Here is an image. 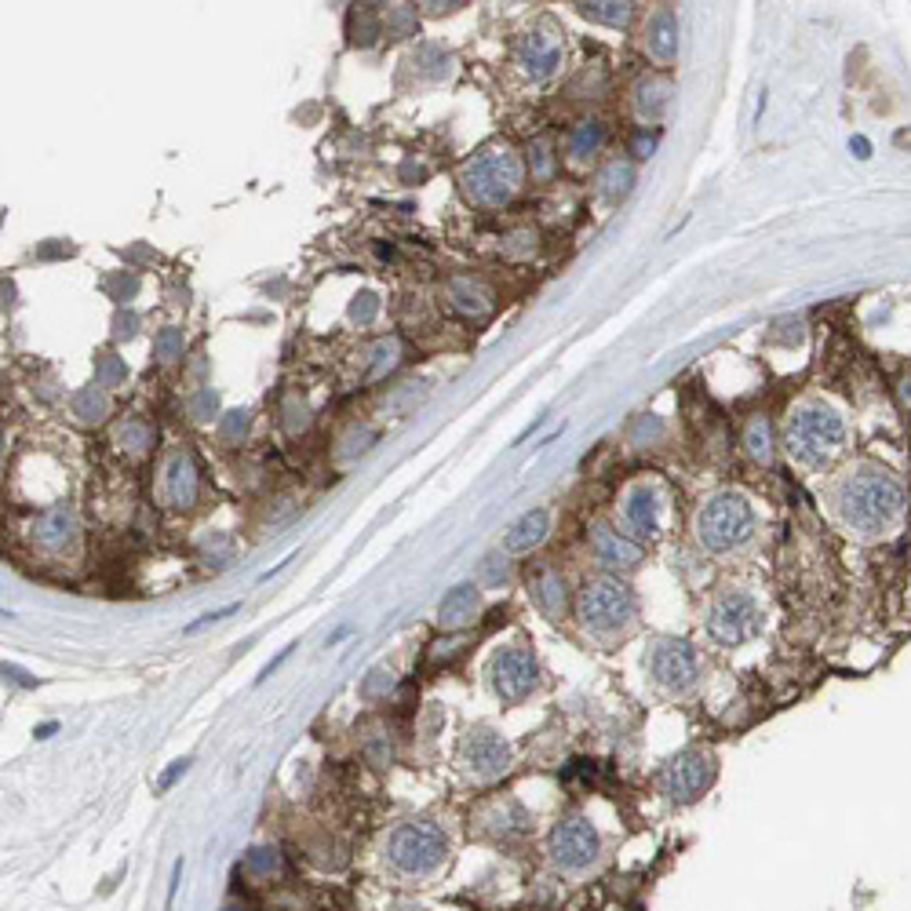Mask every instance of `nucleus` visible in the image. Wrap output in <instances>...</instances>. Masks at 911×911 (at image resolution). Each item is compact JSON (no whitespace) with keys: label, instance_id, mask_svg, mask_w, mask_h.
<instances>
[{"label":"nucleus","instance_id":"5701e85b","mask_svg":"<svg viewBox=\"0 0 911 911\" xmlns=\"http://www.w3.org/2000/svg\"><path fill=\"white\" fill-rule=\"evenodd\" d=\"M602 143H605V128L598 121H577L566 132V139H561L569 165H588L598 149H602Z\"/></svg>","mask_w":911,"mask_h":911},{"label":"nucleus","instance_id":"e433bc0d","mask_svg":"<svg viewBox=\"0 0 911 911\" xmlns=\"http://www.w3.org/2000/svg\"><path fill=\"white\" fill-rule=\"evenodd\" d=\"M897 397H901V408L911 416V369L904 372L901 380H897Z\"/></svg>","mask_w":911,"mask_h":911},{"label":"nucleus","instance_id":"2f4dec72","mask_svg":"<svg viewBox=\"0 0 911 911\" xmlns=\"http://www.w3.org/2000/svg\"><path fill=\"white\" fill-rule=\"evenodd\" d=\"M183 354V332L179 329H165L157 335V358L161 361H172Z\"/></svg>","mask_w":911,"mask_h":911},{"label":"nucleus","instance_id":"f257e3e1","mask_svg":"<svg viewBox=\"0 0 911 911\" xmlns=\"http://www.w3.org/2000/svg\"><path fill=\"white\" fill-rule=\"evenodd\" d=\"M828 510L850 540L886 544L904 529L908 489L890 467L876 459H853L835 474L828 489Z\"/></svg>","mask_w":911,"mask_h":911},{"label":"nucleus","instance_id":"473e14b6","mask_svg":"<svg viewBox=\"0 0 911 911\" xmlns=\"http://www.w3.org/2000/svg\"><path fill=\"white\" fill-rule=\"evenodd\" d=\"M376 310H380V299L372 296V292H361V296L354 299V307H351V318H354L358 324H369L372 318H376Z\"/></svg>","mask_w":911,"mask_h":911},{"label":"nucleus","instance_id":"bb28decb","mask_svg":"<svg viewBox=\"0 0 911 911\" xmlns=\"http://www.w3.org/2000/svg\"><path fill=\"white\" fill-rule=\"evenodd\" d=\"M110 412V397L103 386H89V391L73 394V416H81L84 423H95L103 420Z\"/></svg>","mask_w":911,"mask_h":911},{"label":"nucleus","instance_id":"ddd939ff","mask_svg":"<svg viewBox=\"0 0 911 911\" xmlns=\"http://www.w3.org/2000/svg\"><path fill=\"white\" fill-rule=\"evenodd\" d=\"M459 763H464V769L470 773V777L496 780L510 769V763H515V747H510V741L500 729L474 726L464 736V744H459Z\"/></svg>","mask_w":911,"mask_h":911},{"label":"nucleus","instance_id":"f704fd0d","mask_svg":"<svg viewBox=\"0 0 911 911\" xmlns=\"http://www.w3.org/2000/svg\"><path fill=\"white\" fill-rule=\"evenodd\" d=\"M216 405H219V397L211 394V391H201V394H197L194 402H190V412H194L197 420H208L211 412H216Z\"/></svg>","mask_w":911,"mask_h":911},{"label":"nucleus","instance_id":"c756f323","mask_svg":"<svg viewBox=\"0 0 911 911\" xmlns=\"http://www.w3.org/2000/svg\"><path fill=\"white\" fill-rule=\"evenodd\" d=\"M124 376H128V369H124V361H117L114 354H99V361H95V386H114V383H121Z\"/></svg>","mask_w":911,"mask_h":911},{"label":"nucleus","instance_id":"6ab92c4d","mask_svg":"<svg viewBox=\"0 0 911 911\" xmlns=\"http://www.w3.org/2000/svg\"><path fill=\"white\" fill-rule=\"evenodd\" d=\"M645 52L653 55L660 66H667L679 55V19L671 8H656L645 22Z\"/></svg>","mask_w":911,"mask_h":911},{"label":"nucleus","instance_id":"412c9836","mask_svg":"<svg viewBox=\"0 0 911 911\" xmlns=\"http://www.w3.org/2000/svg\"><path fill=\"white\" fill-rule=\"evenodd\" d=\"M73 532H77V521H73L66 507L48 510V515L33 521V540L41 544L44 551H66L73 544Z\"/></svg>","mask_w":911,"mask_h":911},{"label":"nucleus","instance_id":"ea45409f","mask_svg":"<svg viewBox=\"0 0 911 911\" xmlns=\"http://www.w3.org/2000/svg\"><path fill=\"white\" fill-rule=\"evenodd\" d=\"M391 911H431V908H423V904H397Z\"/></svg>","mask_w":911,"mask_h":911},{"label":"nucleus","instance_id":"4be33fe9","mask_svg":"<svg viewBox=\"0 0 911 911\" xmlns=\"http://www.w3.org/2000/svg\"><path fill=\"white\" fill-rule=\"evenodd\" d=\"M448 303L467 318H485L493 310V289L478 278H453L448 281Z\"/></svg>","mask_w":911,"mask_h":911},{"label":"nucleus","instance_id":"7c9ffc66","mask_svg":"<svg viewBox=\"0 0 911 911\" xmlns=\"http://www.w3.org/2000/svg\"><path fill=\"white\" fill-rule=\"evenodd\" d=\"M117 442L128 445L132 453H139V448H146L149 442H154V431H149L146 423H139V420H128V423H124V427L117 431Z\"/></svg>","mask_w":911,"mask_h":911},{"label":"nucleus","instance_id":"2eb2a0df","mask_svg":"<svg viewBox=\"0 0 911 911\" xmlns=\"http://www.w3.org/2000/svg\"><path fill=\"white\" fill-rule=\"evenodd\" d=\"M561 59H566V41L551 30V27H540V30H529L526 37L518 41L515 48V62L518 70L526 73L529 81H551L555 73L561 70Z\"/></svg>","mask_w":911,"mask_h":911},{"label":"nucleus","instance_id":"c9c22d12","mask_svg":"<svg viewBox=\"0 0 911 911\" xmlns=\"http://www.w3.org/2000/svg\"><path fill=\"white\" fill-rule=\"evenodd\" d=\"M485 572H489V583H500V580H507V561L496 555V558L485 561Z\"/></svg>","mask_w":911,"mask_h":911},{"label":"nucleus","instance_id":"0eeeda50","mask_svg":"<svg viewBox=\"0 0 911 911\" xmlns=\"http://www.w3.org/2000/svg\"><path fill=\"white\" fill-rule=\"evenodd\" d=\"M766 628L763 598L747 588H726L718 591L704 609V634L718 649H736L752 642Z\"/></svg>","mask_w":911,"mask_h":911},{"label":"nucleus","instance_id":"1a4fd4ad","mask_svg":"<svg viewBox=\"0 0 911 911\" xmlns=\"http://www.w3.org/2000/svg\"><path fill=\"white\" fill-rule=\"evenodd\" d=\"M602 850H605L602 831L583 814L561 817L551 828V835H547V857H551V865L561 876H588L598 860H602Z\"/></svg>","mask_w":911,"mask_h":911},{"label":"nucleus","instance_id":"dca6fc26","mask_svg":"<svg viewBox=\"0 0 911 911\" xmlns=\"http://www.w3.org/2000/svg\"><path fill=\"white\" fill-rule=\"evenodd\" d=\"M547 536H551V510L547 507L526 510V515L504 532V555H532L536 547H544Z\"/></svg>","mask_w":911,"mask_h":911},{"label":"nucleus","instance_id":"423d86ee","mask_svg":"<svg viewBox=\"0 0 911 911\" xmlns=\"http://www.w3.org/2000/svg\"><path fill=\"white\" fill-rule=\"evenodd\" d=\"M521 179H526V165H521L518 149L507 143L482 149L459 172L464 197L478 208H504L521 190Z\"/></svg>","mask_w":911,"mask_h":911},{"label":"nucleus","instance_id":"f3484780","mask_svg":"<svg viewBox=\"0 0 911 911\" xmlns=\"http://www.w3.org/2000/svg\"><path fill=\"white\" fill-rule=\"evenodd\" d=\"M478 613H482V591L474 588V583H456V588L442 598L438 623L445 631H459V628H470V623L478 620Z\"/></svg>","mask_w":911,"mask_h":911},{"label":"nucleus","instance_id":"b1692460","mask_svg":"<svg viewBox=\"0 0 911 911\" xmlns=\"http://www.w3.org/2000/svg\"><path fill=\"white\" fill-rule=\"evenodd\" d=\"M165 493L176 507H194L197 500V467L186 453H176L165 474Z\"/></svg>","mask_w":911,"mask_h":911},{"label":"nucleus","instance_id":"20e7f679","mask_svg":"<svg viewBox=\"0 0 911 911\" xmlns=\"http://www.w3.org/2000/svg\"><path fill=\"white\" fill-rule=\"evenodd\" d=\"M577 620L591 639H617L628 634L639 620V594L631 591L628 580L602 572V577L583 580L577 591Z\"/></svg>","mask_w":911,"mask_h":911},{"label":"nucleus","instance_id":"9b49d317","mask_svg":"<svg viewBox=\"0 0 911 911\" xmlns=\"http://www.w3.org/2000/svg\"><path fill=\"white\" fill-rule=\"evenodd\" d=\"M489 682L493 693L504 704H521L540 685V664L529 645H504L489 660Z\"/></svg>","mask_w":911,"mask_h":911},{"label":"nucleus","instance_id":"a211bd4d","mask_svg":"<svg viewBox=\"0 0 911 911\" xmlns=\"http://www.w3.org/2000/svg\"><path fill=\"white\" fill-rule=\"evenodd\" d=\"M532 605L540 609L547 620H561L569 609V580L558 569H540L529 583Z\"/></svg>","mask_w":911,"mask_h":911},{"label":"nucleus","instance_id":"7ed1b4c3","mask_svg":"<svg viewBox=\"0 0 911 911\" xmlns=\"http://www.w3.org/2000/svg\"><path fill=\"white\" fill-rule=\"evenodd\" d=\"M755 532H758L755 504L736 489H722L715 496H707L693 515V536L696 544H701V551L711 558L741 555L744 547L755 540Z\"/></svg>","mask_w":911,"mask_h":911},{"label":"nucleus","instance_id":"39448f33","mask_svg":"<svg viewBox=\"0 0 911 911\" xmlns=\"http://www.w3.org/2000/svg\"><path fill=\"white\" fill-rule=\"evenodd\" d=\"M383 860L402 879H431L448 865V839L438 824L405 820L386 835Z\"/></svg>","mask_w":911,"mask_h":911},{"label":"nucleus","instance_id":"f8f14e48","mask_svg":"<svg viewBox=\"0 0 911 911\" xmlns=\"http://www.w3.org/2000/svg\"><path fill=\"white\" fill-rule=\"evenodd\" d=\"M664 510H667L664 489H660L656 482L639 478V482H631L620 496V521L617 526L639 544L656 540L660 529H664Z\"/></svg>","mask_w":911,"mask_h":911},{"label":"nucleus","instance_id":"72a5a7b5","mask_svg":"<svg viewBox=\"0 0 911 911\" xmlns=\"http://www.w3.org/2000/svg\"><path fill=\"white\" fill-rule=\"evenodd\" d=\"M245 431H248V412H227V420H222V427H219L222 442H237Z\"/></svg>","mask_w":911,"mask_h":911},{"label":"nucleus","instance_id":"4468645a","mask_svg":"<svg viewBox=\"0 0 911 911\" xmlns=\"http://www.w3.org/2000/svg\"><path fill=\"white\" fill-rule=\"evenodd\" d=\"M588 547H591L598 566H602L605 572H613V577L639 569L642 558H645V547L639 540H631V536L623 532L620 526H613V521H591Z\"/></svg>","mask_w":911,"mask_h":911},{"label":"nucleus","instance_id":"c85d7f7f","mask_svg":"<svg viewBox=\"0 0 911 911\" xmlns=\"http://www.w3.org/2000/svg\"><path fill=\"white\" fill-rule=\"evenodd\" d=\"M529 165H532V176L536 179H551L555 168H558L555 143L551 139H532L529 143Z\"/></svg>","mask_w":911,"mask_h":911},{"label":"nucleus","instance_id":"9d476101","mask_svg":"<svg viewBox=\"0 0 911 911\" xmlns=\"http://www.w3.org/2000/svg\"><path fill=\"white\" fill-rule=\"evenodd\" d=\"M718 777V758L707 747H685L675 758H667L656 773V788L671 803H696Z\"/></svg>","mask_w":911,"mask_h":911},{"label":"nucleus","instance_id":"6e6552de","mask_svg":"<svg viewBox=\"0 0 911 911\" xmlns=\"http://www.w3.org/2000/svg\"><path fill=\"white\" fill-rule=\"evenodd\" d=\"M645 675L656 685L660 693L667 696H690L704 679V660L693 649V642L685 639H653L645 653Z\"/></svg>","mask_w":911,"mask_h":911},{"label":"nucleus","instance_id":"4c0bfd02","mask_svg":"<svg viewBox=\"0 0 911 911\" xmlns=\"http://www.w3.org/2000/svg\"><path fill=\"white\" fill-rule=\"evenodd\" d=\"M653 146H656V135L642 132L639 139H634V154H639V157H649V154H653Z\"/></svg>","mask_w":911,"mask_h":911},{"label":"nucleus","instance_id":"aec40b11","mask_svg":"<svg viewBox=\"0 0 911 911\" xmlns=\"http://www.w3.org/2000/svg\"><path fill=\"white\" fill-rule=\"evenodd\" d=\"M671 92L675 89H671V81L664 77V73H645V77L634 84V114L645 121V128L667 114Z\"/></svg>","mask_w":911,"mask_h":911},{"label":"nucleus","instance_id":"393cba45","mask_svg":"<svg viewBox=\"0 0 911 911\" xmlns=\"http://www.w3.org/2000/svg\"><path fill=\"white\" fill-rule=\"evenodd\" d=\"M631 186H634V165L631 161H609V165L598 172V194L605 197L609 205H617L623 201V197L631 194Z\"/></svg>","mask_w":911,"mask_h":911},{"label":"nucleus","instance_id":"a878e982","mask_svg":"<svg viewBox=\"0 0 911 911\" xmlns=\"http://www.w3.org/2000/svg\"><path fill=\"white\" fill-rule=\"evenodd\" d=\"M744 448L755 464H773V431L766 416H752L744 427Z\"/></svg>","mask_w":911,"mask_h":911},{"label":"nucleus","instance_id":"58836bf2","mask_svg":"<svg viewBox=\"0 0 911 911\" xmlns=\"http://www.w3.org/2000/svg\"><path fill=\"white\" fill-rule=\"evenodd\" d=\"M186 766H190V758H179V763H172V773H165V777H161V788H172V780H176L179 773H186Z\"/></svg>","mask_w":911,"mask_h":911},{"label":"nucleus","instance_id":"cd10ccee","mask_svg":"<svg viewBox=\"0 0 911 911\" xmlns=\"http://www.w3.org/2000/svg\"><path fill=\"white\" fill-rule=\"evenodd\" d=\"M580 15L591 22H605V27H628L634 15V4H577Z\"/></svg>","mask_w":911,"mask_h":911},{"label":"nucleus","instance_id":"f03ea898","mask_svg":"<svg viewBox=\"0 0 911 911\" xmlns=\"http://www.w3.org/2000/svg\"><path fill=\"white\" fill-rule=\"evenodd\" d=\"M784 445L788 456L798 467L817 470L828 467L835 456L846 453L850 445V423L839 405H831L828 397H803L788 408V423H784Z\"/></svg>","mask_w":911,"mask_h":911}]
</instances>
